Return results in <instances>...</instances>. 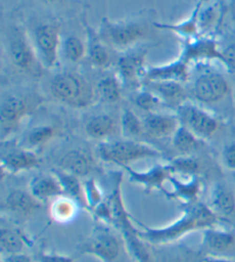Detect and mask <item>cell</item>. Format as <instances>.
Here are the masks:
<instances>
[{"label": "cell", "instance_id": "obj_1", "mask_svg": "<svg viewBox=\"0 0 235 262\" xmlns=\"http://www.w3.org/2000/svg\"><path fill=\"white\" fill-rule=\"evenodd\" d=\"M217 222L218 216L208 205L194 203L185 209L177 221L163 228H145L144 231H140V236L155 244H166L179 239L192 231L213 228Z\"/></svg>", "mask_w": 235, "mask_h": 262}, {"label": "cell", "instance_id": "obj_8", "mask_svg": "<svg viewBox=\"0 0 235 262\" xmlns=\"http://www.w3.org/2000/svg\"><path fill=\"white\" fill-rule=\"evenodd\" d=\"M191 91L196 101L205 105H214L228 96L231 86L222 74L204 72L194 79Z\"/></svg>", "mask_w": 235, "mask_h": 262}, {"label": "cell", "instance_id": "obj_26", "mask_svg": "<svg viewBox=\"0 0 235 262\" xmlns=\"http://www.w3.org/2000/svg\"><path fill=\"white\" fill-rule=\"evenodd\" d=\"M28 242L27 236L18 229L3 227L0 230V247L5 254L21 253Z\"/></svg>", "mask_w": 235, "mask_h": 262}, {"label": "cell", "instance_id": "obj_2", "mask_svg": "<svg viewBox=\"0 0 235 262\" xmlns=\"http://www.w3.org/2000/svg\"><path fill=\"white\" fill-rule=\"evenodd\" d=\"M50 92L56 101L72 108H86L98 99L96 89L76 72H62L53 76L50 82Z\"/></svg>", "mask_w": 235, "mask_h": 262}, {"label": "cell", "instance_id": "obj_25", "mask_svg": "<svg viewBox=\"0 0 235 262\" xmlns=\"http://www.w3.org/2000/svg\"><path fill=\"white\" fill-rule=\"evenodd\" d=\"M199 15H200V7L197 6L192 15L186 18V20L181 21L179 23H175V25H169V23H158L155 22L154 27L158 28V29H164L175 32V34L179 35L180 37H184L187 40L197 38L200 31V25H199Z\"/></svg>", "mask_w": 235, "mask_h": 262}, {"label": "cell", "instance_id": "obj_13", "mask_svg": "<svg viewBox=\"0 0 235 262\" xmlns=\"http://www.w3.org/2000/svg\"><path fill=\"white\" fill-rule=\"evenodd\" d=\"M180 58L188 63L199 61V60H218L222 62L223 55L222 50H219L217 43L214 39L203 37V38L187 40Z\"/></svg>", "mask_w": 235, "mask_h": 262}, {"label": "cell", "instance_id": "obj_6", "mask_svg": "<svg viewBox=\"0 0 235 262\" xmlns=\"http://www.w3.org/2000/svg\"><path fill=\"white\" fill-rule=\"evenodd\" d=\"M32 43L44 68L53 69L58 64L61 44H62L60 27L55 23H40L34 31Z\"/></svg>", "mask_w": 235, "mask_h": 262}, {"label": "cell", "instance_id": "obj_19", "mask_svg": "<svg viewBox=\"0 0 235 262\" xmlns=\"http://www.w3.org/2000/svg\"><path fill=\"white\" fill-rule=\"evenodd\" d=\"M4 206L8 212L26 217L40 208V201L36 199L30 191L13 190L7 194Z\"/></svg>", "mask_w": 235, "mask_h": 262}, {"label": "cell", "instance_id": "obj_35", "mask_svg": "<svg viewBox=\"0 0 235 262\" xmlns=\"http://www.w3.org/2000/svg\"><path fill=\"white\" fill-rule=\"evenodd\" d=\"M55 136V129L52 125H39L32 129L27 136V143L29 146H41Z\"/></svg>", "mask_w": 235, "mask_h": 262}, {"label": "cell", "instance_id": "obj_28", "mask_svg": "<svg viewBox=\"0 0 235 262\" xmlns=\"http://www.w3.org/2000/svg\"><path fill=\"white\" fill-rule=\"evenodd\" d=\"M96 91L99 99L109 104H115L122 98L121 79L116 75H107L99 79L96 86Z\"/></svg>", "mask_w": 235, "mask_h": 262}, {"label": "cell", "instance_id": "obj_10", "mask_svg": "<svg viewBox=\"0 0 235 262\" xmlns=\"http://www.w3.org/2000/svg\"><path fill=\"white\" fill-rule=\"evenodd\" d=\"M83 252L103 261H114L120 255V242L115 235L105 228L96 229L83 246Z\"/></svg>", "mask_w": 235, "mask_h": 262}, {"label": "cell", "instance_id": "obj_15", "mask_svg": "<svg viewBox=\"0 0 235 262\" xmlns=\"http://www.w3.org/2000/svg\"><path fill=\"white\" fill-rule=\"evenodd\" d=\"M58 165L61 170L70 172L78 177H85L93 171L96 163L87 149L74 148L64 153L59 159Z\"/></svg>", "mask_w": 235, "mask_h": 262}, {"label": "cell", "instance_id": "obj_40", "mask_svg": "<svg viewBox=\"0 0 235 262\" xmlns=\"http://www.w3.org/2000/svg\"><path fill=\"white\" fill-rule=\"evenodd\" d=\"M223 60L222 63L226 66L228 69L235 70V43L227 45L222 50Z\"/></svg>", "mask_w": 235, "mask_h": 262}, {"label": "cell", "instance_id": "obj_42", "mask_svg": "<svg viewBox=\"0 0 235 262\" xmlns=\"http://www.w3.org/2000/svg\"><path fill=\"white\" fill-rule=\"evenodd\" d=\"M7 262H32V260L29 255L21 252V253H14L7 255Z\"/></svg>", "mask_w": 235, "mask_h": 262}, {"label": "cell", "instance_id": "obj_20", "mask_svg": "<svg viewBox=\"0 0 235 262\" xmlns=\"http://www.w3.org/2000/svg\"><path fill=\"white\" fill-rule=\"evenodd\" d=\"M147 89L154 92L163 104L176 106L177 108L187 101L186 89L180 82H147Z\"/></svg>", "mask_w": 235, "mask_h": 262}, {"label": "cell", "instance_id": "obj_18", "mask_svg": "<svg viewBox=\"0 0 235 262\" xmlns=\"http://www.w3.org/2000/svg\"><path fill=\"white\" fill-rule=\"evenodd\" d=\"M29 191L40 203L64 195L62 185L55 174H40L35 176L30 182Z\"/></svg>", "mask_w": 235, "mask_h": 262}, {"label": "cell", "instance_id": "obj_12", "mask_svg": "<svg viewBox=\"0 0 235 262\" xmlns=\"http://www.w3.org/2000/svg\"><path fill=\"white\" fill-rule=\"evenodd\" d=\"M190 77V63L179 58L175 61L152 66L146 72V82H186Z\"/></svg>", "mask_w": 235, "mask_h": 262}, {"label": "cell", "instance_id": "obj_37", "mask_svg": "<svg viewBox=\"0 0 235 262\" xmlns=\"http://www.w3.org/2000/svg\"><path fill=\"white\" fill-rule=\"evenodd\" d=\"M169 180H171L173 185H175V189L177 190L178 194L180 196H184V198H194L200 190V182L197 181L195 177L191 182H186V183L178 181L177 179H173L172 176H170Z\"/></svg>", "mask_w": 235, "mask_h": 262}, {"label": "cell", "instance_id": "obj_39", "mask_svg": "<svg viewBox=\"0 0 235 262\" xmlns=\"http://www.w3.org/2000/svg\"><path fill=\"white\" fill-rule=\"evenodd\" d=\"M223 162L226 168L235 170V142L227 144L223 151Z\"/></svg>", "mask_w": 235, "mask_h": 262}, {"label": "cell", "instance_id": "obj_9", "mask_svg": "<svg viewBox=\"0 0 235 262\" xmlns=\"http://www.w3.org/2000/svg\"><path fill=\"white\" fill-rule=\"evenodd\" d=\"M32 108L31 101L26 97L11 95L4 98L0 106V133L3 140L15 133Z\"/></svg>", "mask_w": 235, "mask_h": 262}, {"label": "cell", "instance_id": "obj_27", "mask_svg": "<svg viewBox=\"0 0 235 262\" xmlns=\"http://www.w3.org/2000/svg\"><path fill=\"white\" fill-rule=\"evenodd\" d=\"M77 201L67 195L55 198L51 205V215L55 222L68 223L76 217Z\"/></svg>", "mask_w": 235, "mask_h": 262}, {"label": "cell", "instance_id": "obj_16", "mask_svg": "<svg viewBox=\"0 0 235 262\" xmlns=\"http://www.w3.org/2000/svg\"><path fill=\"white\" fill-rule=\"evenodd\" d=\"M145 134L154 138H166L175 135L180 127V121L177 115L162 113H147L143 119Z\"/></svg>", "mask_w": 235, "mask_h": 262}, {"label": "cell", "instance_id": "obj_24", "mask_svg": "<svg viewBox=\"0 0 235 262\" xmlns=\"http://www.w3.org/2000/svg\"><path fill=\"white\" fill-rule=\"evenodd\" d=\"M124 168L128 170L129 175L131 176L132 181L145 185L146 188H148V189L162 188L163 182L170 179V176L172 175V170L169 165L168 166H156V167L152 168V169L144 171V172H139V171L131 169L129 166L124 167Z\"/></svg>", "mask_w": 235, "mask_h": 262}, {"label": "cell", "instance_id": "obj_29", "mask_svg": "<svg viewBox=\"0 0 235 262\" xmlns=\"http://www.w3.org/2000/svg\"><path fill=\"white\" fill-rule=\"evenodd\" d=\"M202 139L193 134L190 129L180 124V127L172 136V144L178 152L182 156H190L200 147Z\"/></svg>", "mask_w": 235, "mask_h": 262}, {"label": "cell", "instance_id": "obj_14", "mask_svg": "<svg viewBox=\"0 0 235 262\" xmlns=\"http://www.w3.org/2000/svg\"><path fill=\"white\" fill-rule=\"evenodd\" d=\"M86 32V58L91 66L99 69H106L112 62V57L110 53V48L106 45L98 30H94L85 22Z\"/></svg>", "mask_w": 235, "mask_h": 262}, {"label": "cell", "instance_id": "obj_30", "mask_svg": "<svg viewBox=\"0 0 235 262\" xmlns=\"http://www.w3.org/2000/svg\"><path fill=\"white\" fill-rule=\"evenodd\" d=\"M61 52L69 62H81L84 58H86V41H83L77 36L69 35L62 40Z\"/></svg>", "mask_w": 235, "mask_h": 262}, {"label": "cell", "instance_id": "obj_33", "mask_svg": "<svg viewBox=\"0 0 235 262\" xmlns=\"http://www.w3.org/2000/svg\"><path fill=\"white\" fill-rule=\"evenodd\" d=\"M169 166L171 168L172 174L173 172H180V174L191 176H194L195 174H197L201 168L199 160L190 156H181L173 159V160L169 163Z\"/></svg>", "mask_w": 235, "mask_h": 262}, {"label": "cell", "instance_id": "obj_31", "mask_svg": "<svg viewBox=\"0 0 235 262\" xmlns=\"http://www.w3.org/2000/svg\"><path fill=\"white\" fill-rule=\"evenodd\" d=\"M120 127L124 138L135 139L145 134L144 121L140 120L132 110L123 111L121 116Z\"/></svg>", "mask_w": 235, "mask_h": 262}, {"label": "cell", "instance_id": "obj_38", "mask_svg": "<svg viewBox=\"0 0 235 262\" xmlns=\"http://www.w3.org/2000/svg\"><path fill=\"white\" fill-rule=\"evenodd\" d=\"M215 18H216V13L213 7H208L206 9H204L203 12H200V15H199L200 29L203 31L210 29V27L213 26Z\"/></svg>", "mask_w": 235, "mask_h": 262}, {"label": "cell", "instance_id": "obj_22", "mask_svg": "<svg viewBox=\"0 0 235 262\" xmlns=\"http://www.w3.org/2000/svg\"><path fill=\"white\" fill-rule=\"evenodd\" d=\"M209 207L217 216L231 217L235 215V195L228 186L217 184L210 193Z\"/></svg>", "mask_w": 235, "mask_h": 262}, {"label": "cell", "instance_id": "obj_7", "mask_svg": "<svg viewBox=\"0 0 235 262\" xmlns=\"http://www.w3.org/2000/svg\"><path fill=\"white\" fill-rule=\"evenodd\" d=\"M177 116L181 125L190 129L201 139L210 138L219 129L217 118L192 101L187 100L178 107Z\"/></svg>", "mask_w": 235, "mask_h": 262}, {"label": "cell", "instance_id": "obj_32", "mask_svg": "<svg viewBox=\"0 0 235 262\" xmlns=\"http://www.w3.org/2000/svg\"><path fill=\"white\" fill-rule=\"evenodd\" d=\"M55 175L58 176L60 183L62 185L64 195L76 201L84 199V184L81 183L78 176L61 169L55 171Z\"/></svg>", "mask_w": 235, "mask_h": 262}, {"label": "cell", "instance_id": "obj_17", "mask_svg": "<svg viewBox=\"0 0 235 262\" xmlns=\"http://www.w3.org/2000/svg\"><path fill=\"white\" fill-rule=\"evenodd\" d=\"M41 165L40 158L29 149H12L4 154L2 159L3 171L8 174L36 169Z\"/></svg>", "mask_w": 235, "mask_h": 262}, {"label": "cell", "instance_id": "obj_4", "mask_svg": "<svg viewBox=\"0 0 235 262\" xmlns=\"http://www.w3.org/2000/svg\"><path fill=\"white\" fill-rule=\"evenodd\" d=\"M7 51L11 62L21 72L39 77L45 70L36 53L32 40L22 27L14 26L8 31Z\"/></svg>", "mask_w": 235, "mask_h": 262}, {"label": "cell", "instance_id": "obj_44", "mask_svg": "<svg viewBox=\"0 0 235 262\" xmlns=\"http://www.w3.org/2000/svg\"><path fill=\"white\" fill-rule=\"evenodd\" d=\"M41 3H45V4H56V3H62L64 0H39Z\"/></svg>", "mask_w": 235, "mask_h": 262}, {"label": "cell", "instance_id": "obj_11", "mask_svg": "<svg viewBox=\"0 0 235 262\" xmlns=\"http://www.w3.org/2000/svg\"><path fill=\"white\" fill-rule=\"evenodd\" d=\"M146 51L126 53L119 58L116 62L117 72L121 81L129 84H137L145 79L147 72V61H146Z\"/></svg>", "mask_w": 235, "mask_h": 262}, {"label": "cell", "instance_id": "obj_41", "mask_svg": "<svg viewBox=\"0 0 235 262\" xmlns=\"http://www.w3.org/2000/svg\"><path fill=\"white\" fill-rule=\"evenodd\" d=\"M40 262H74L73 259L68 258V256H62V255H54V254H45L41 255Z\"/></svg>", "mask_w": 235, "mask_h": 262}, {"label": "cell", "instance_id": "obj_3", "mask_svg": "<svg viewBox=\"0 0 235 262\" xmlns=\"http://www.w3.org/2000/svg\"><path fill=\"white\" fill-rule=\"evenodd\" d=\"M97 154L102 161L121 167H128L132 162L161 156V153L150 145L129 138L102 142L98 145Z\"/></svg>", "mask_w": 235, "mask_h": 262}, {"label": "cell", "instance_id": "obj_5", "mask_svg": "<svg viewBox=\"0 0 235 262\" xmlns=\"http://www.w3.org/2000/svg\"><path fill=\"white\" fill-rule=\"evenodd\" d=\"M98 34L106 45L115 50H128L149 34V28L141 21H110L102 18Z\"/></svg>", "mask_w": 235, "mask_h": 262}, {"label": "cell", "instance_id": "obj_43", "mask_svg": "<svg viewBox=\"0 0 235 262\" xmlns=\"http://www.w3.org/2000/svg\"><path fill=\"white\" fill-rule=\"evenodd\" d=\"M202 262H232V261L224 258H219V256L211 255V256H205V258L202 260Z\"/></svg>", "mask_w": 235, "mask_h": 262}, {"label": "cell", "instance_id": "obj_34", "mask_svg": "<svg viewBox=\"0 0 235 262\" xmlns=\"http://www.w3.org/2000/svg\"><path fill=\"white\" fill-rule=\"evenodd\" d=\"M133 101L135 106L139 107L140 110L147 112V113H155V111L158 110L163 104V101L148 89L138 92L134 96Z\"/></svg>", "mask_w": 235, "mask_h": 262}, {"label": "cell", "instance_id": "obj_23", "mask_svg": "<svg viewBox=\"0 0 235 262\" xmlns=\"http://www.w3.org/2000/svg\"><path fill=\"white\" fill-rule=\"evenodd\" d=\"M121 128L116 119L110 114H97L91 116L85 123V133L93 139L105 140L116 134Z\"/></svg>", "mask_w": 235, "mask_h": 262}, {"label": "cell", "instance_id": "obj_36", "mask_svg": "<svg viewBox=\"0 0 235 262\" xmlns=\"http://www.w3.org/2000/svg\"><path fill=\"white\" fill-rule=\"evenodd\" d=\"M84 200L93 208H96L103 201L101 189L94 180H88L84 183Z\"/></svg>", "mask_w": 235, "mask_h": 262}, {"label": "cell", "instance_id": "obj_21", "mask_svg": "<svg viewBox=\"0 0 235 262\" xmlns=\"http://www.w3.org/2000/svg\"><path fill=\"white\" fill-rule=\"evenodd\" d=\"M202 244L213 253H226L235 246V231L224 229H204Z\"/></svg>", "mask_w": 235, "mask_h": 262}]
</instances>
